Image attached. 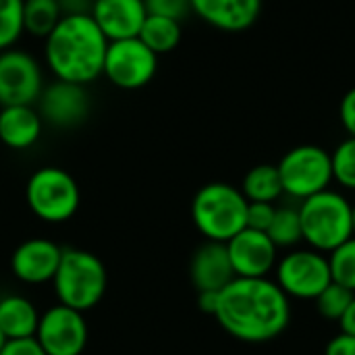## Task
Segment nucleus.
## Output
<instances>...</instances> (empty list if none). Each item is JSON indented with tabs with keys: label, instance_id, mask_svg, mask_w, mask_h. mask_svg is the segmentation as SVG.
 I'll use <instances>...</instances> for the list:
<instances>
[{
	"label": "nucleus",
	"instance_id": "obj_1",
	"mask_svg": "<svg viewBox=\"0 0 355 355\" xmlns=\"http://www.w3.org/2000/svg\"><path fill=\"white\" fill-rule=\"evenodd\" d=\"M216 322L243 343H268L291 322V304L283 289L266 279L235 277L218 293Z\"/></svg>",
	"mask_w": 355,
	"mask_h": 355
},
{
	"label": "nucleus",
	"instance_id": "obj_2",
	"mask_svg": "<svg viewBox=\"0 0 355 355\" xmlns=\"http://www.w3.org/2000/svg\"><path fill=\"white\" fill-rule=\"evenodd\" d=\"M106 48L92 15H64L44 40V60L54 79L87 87L102 75Z\"/></svg>",
	"mask_w": 355,
	"mask_h": 355
},
{
	"label": "nucleus",
	"instance_id": "obj_3",
	"mask_svg": "<svg viewBox=\"0 0 355 355\" xmlns=\"http://www.w3.org/2000/svg\"><path fill=\"white\" fill-rule=\"evenodd\" d=\"M297 210L304 241L320 254H331L354 237V204L339 191L324 189L306 198Z\"/></svg>",
	"mask_w": 355,
	"mask_h": 355
},
{
	"label": "nucleus",
	"instance_id": "obj_4",
	"mask_svg": "<svg viewBox=\"0 0 355 355\" xmlns=\"http://www.w3.org/2000/svg\"><path fill=\"white\" fill-rule=\"evenodd\" d=\"M248 200L241 189L229 183H208L198 189L191 202V220L208 239L227 243L245 229Z\"/></svg>",
	"mask_w": 355,
	"mask_h": 355
},
{
	"label": "nucleus",
	"instance_id": "obj_5",
	"mask_svg": "<svg viewBox=\"0 0 355 355\" xmlns=\"http://www.w3.org/2000/svg\"><path fill=\"white\" fill-rule=\"evenodd\" d=\"M58 304L77 312L96 308L108 285L104 262L85 250H62L58 270L52 279Z\"/></svg>",
	"mask_w": 355,
	"mask_h": 355
},
{
	"label": "nucleus",
	"instance_id": "obj_6",
	"mask_svg": "<svg viewBox=\"0 0 355 355\" xmlns=\"http://www.w3.org/2000/svg\"><path fill=\"white\" fill-rule=\"evenodd\" d=\"M25 202L40 220L64 223L79 210L81 191L73 175L64 168L42 166L27 179Z\"/></svg>",
	"mask_w": 355,
	"mask_h": 355
},
{
	"label": "nucleus",
	"instance_id": "obj_7",
	"mask_svg": "<svg viewBox=\"0 0 355 355\" xmlns=\"http://www.w3.org/2000/svg\"><path fill=\"white\" fill-rule=\"evenodd\" d=\"M283 193L306 200L312 198L333 183V166H331V152L320 146L304 144L291 148L281 162L277 164Z\"/></svg>",
	"mask_w": 355,
	"mask_h": 355
},
{
	"label": "nucleus",
	"instance_id": "obj_8",
	"mask_svg": "<svg viewBox=\"0 0 355 355\" xmlns=\"http://www.w3.org/2000/svg\"><path fill=\"white\" fill-rule=\"evenodd\" d=\"M277 285L291 300H316L331 283L329 256L316 250H293L275 266Z\"/></svg>",
	"mask_w": 355,
	"mask_h": 355
},
{
	"label": "nucleus",
	"instance_id": "obj_9",
	"mask_svg": "<svg viewBox=\"0 0 355 355\" xmlns=\"http://www.w3.org/2000/svg\"><path fill=\"white\" fill-rule=\"evenodd\" d=\"M158 71V54H154L139 37L108 42L102 75L119 89H141Z\"/></svg>",
	"mask_w": 355,
	"mask_h": 355
},
{
	"label": "nucleus",
	"instance_id": "obj_10",
	"mask_svg": "<svg viewBox=\"0 0 355 355\" xmlns=\"http://www.w3.org/2000/svg\"><path fill=\"white\" fill-rule=\"evenodd\" d=\"M42 89L44 73L33 54L15 46L0 52V108L35 106Z\"/></svg>",
	"mask_w": 355,
	"mask_h": 355
},
{
	"label": "nucleus",
	"instance_id": "obj_11",
	"mask_svg": "<svg viewBox=\"0 0 355 355\" xmlns=\"http://www.w3.org/2000/svg\"><path fill=\"white\" fill-rule=\"evenodd\" d=\"M87 337L89 333L83 312L58 304L40 314L35 341L46 355H83Z\"/></svg>",
	"mask_w": 355,
	"mask_h": 355
},
{
	"label": "nucleus",
	"instance_id": "obj_12",
	"mask_svg": "<svg viewBox=\"0 0 355 355\" xmlns=\"http://www.w3.org/2000/svg\"><path fill=\"white\" fill-rule=\"evenodd\" d=\"M35 104L42 121L56 129H73L89 114V94L85 85L58 79L44 85Z\"/></svg>",
	"mask_w": 355,
	"mask_h": 355
},
{
	"label": "nucleus",
	"instance_id": "obj_13",
	"mask_svg": "<svg viewBox=\"0 0 355 355\" xmlns=\"http://www.w3.org/2000/svg\"><path fill=\"white\" fill-rule=\"evenodd\" d=\"M225 245L233 272L241 279H266L279 262V248L262 231L245 227Z\"/></svg>",
	"mask_w": 355,
	"mask_h": 355
},
{
	"label": "nucleus",
	"instance_id": "obj_14",
	"mask_svg": "<svg viewBox=\"0 0 355 355\" xmlns=\"http://www.w3.org/2000/svg\"><path fill=\"white\" fill-rule=\"evenodd\" d=\"M62 250L44 237H33L17 245L10 256V272L27 285L50 283L58 270Z\"/></svg>",
	"mask_w": 355,
	"mask_h": 355
},
{
	"label": "nucleus",
	"instance_id": "obj_15",
	"mask_svg": "<svg viewBox=\"0 0 355 355\" xmlns=\"http://www.w3.org/2000/svg\"><path fill=\"white\" fill-rule=\"evenodd\" d=\"M92 19L108 42L137 37L148 17L144 0H94Z\"/></svg>",
	"mask_w": 355,
	"mask_h": 355
},
{
	"label": "nucleus",
	"instance_id": "obj_16",
	"mask_svg": "<svg viewBox=\"0 0 355 355\" xmlns=\"http://www.w3.org/2000/svg\"><path fill=\"white\" fill-rule=\"evenodd\" d=\"M191 12L218 31L239 33L250 29L260 12L262 0H189Z\"/></svg>",
	"mask_w": 355,
	"mask_h": 355
},
{
	"label": "nucleus",
	"instance_id": "obj_17",
	"mask_svg": "<svg viewBox=\"0 0 355 355\" xmlns=\"http://www.w3.org/2000/svg\"><path fill=\"white\" fill-rule=\"evenodd\" d=\"M189 277L198 291L225 289L235 279L227 245L218 241H206L204 245H200L191 258Z\"/></svg>",
	"mask_w": 355,
	"mask_h": 355
},
{
	"label": "nucleus",
	"instance_id": "obj_18",
	"mask_svg": "<svg viewBox=\"0 0 355 355\" xmlns=\"http://www.w3.org/2000/svg\"><path fill=\"white\" fill-rule=\"evenodd\" d=\"M44 121L35 106L0 108V141L10 150H27L37 144Z\"/></svg>",
	"mask_w": 355,
	"mask_h": 355
},
{
	"label": "nucleus",
	"instance_id": "obj_19",
	"mask_svg": "<svg viewBox=\"0 0 355 355\" xmlns=\"http://www.w3.org/2000/svg\"><path fill=\"white\" fill-rule=\"evenodd\" d=\"M40 324L37 308L23 295H6L0 300V331L8 339L35 337Z\"/></svg>",
	"mask_w": 355,
	"mask_h": 355
},
{
	"label": "nucleus",
	"instance_id": "obj_20",
	"mask_svg": "<svg viewBox=\"0 0 355 355\" xmlns=\"http://www.w3.org/2000/svg\"><path fill=\"white\" fill-rule=\"evenodd\" d=\"M241 193L248 202L275 204L283 196V183L277 164H258L248 171L241 183Z\"/></svg>",
	"mask_w": 355,
	"mask_h": 355
},
{
	"label": "nucleus",
	"instance_id": "obj_21",
	"mask_svg": "<svg viewBox=\"0 0 355 355\" xmlns=\"http://www.w3.org/2000/svg\"><path fill=\"white\" fill-rule=\"evenodd\" d=\"M154 54H168L173 52L183 37V29H181V21L175 19H166V17H156V15H148L139 35H137Z\"/></svg>",
	"mask_w": 355,
	"mask_h": 355
},
{
	"label": "nucleus",
	"instance_id": "obj_22",
	"mask_svg": "<svg viewBox=\"0 0 355 355\" xmlns=\"http://www.w3.org/2000/svg\"><path fill=\"white\" fill-rule=\"evenodd\" d=\"M60 19L58 0H23V33L46 40Z\"/></svg>",
	"mask_w": 355,
	"mask_h": 355
},
{
	"label": "nucleus",
	"instance_id": "obj_23",
	"mask_svg": "<svg viewBox=\"0 0 355 355\" xmlns=\"http://www.w3.org/2000/svg\"><path fill=\"white\" fill-rule=\"evenodd\" d=\"M270 241L277 248H295L300 241H304L302 233V220H300V210L291 206L277 208L275 218L266 231Z\"/></svg>",
	"mask_w": 355,
	"mask_h": 355
},
{
	"label": "nucleus",
	"instance_id": "obj_24",
	"mask_svg": "<svg viewBox=\"0 0 355 355\" xmlns=\"http://www.w3.org/2000/svg\"><path fill=\"white\" fill-rule=\"evenodd\" d=\"M23 35V0H0V52Z\"/></svg>",
	"mask_w": 355,
	"mask_h": 355
},
{
	"label": "nucleus",
	"instance_id": "obj_25",
	"mask_svg": "<svg viewBox=\"0 0 355 355\" xmlns=\"http://www.w3.org/2000/svg\"><path fill=\"white\" fill-rule=\"evenodd\" d=\"M355 297L354 291H349L347 287L339 285V283H331L314 302H316V310L322 318L339 322L341 316L345 314V310L349 308L352 300Z\"/></svg>",
	"mask_w": 355,
	"mask_h": 355
},
{
	"label": "nucleus",
	"instance_id": "obj_26",
	"mask_svg": "<svg viewBox=\"0 0 355 355\" xmlns=\"http://www.w3.org/2000/svg\"><path fill=\"white\" fill-rule=\"evenodd\" d=\"M333 281L355 293V237L329 254Z\"/></svg>",
	"mask_w": 355,
	"mask_h": 355
},
{
	"label": "nucleus",
	"instance_id": "obj_27",
	"mask_svg": "<svg viewBox=\"0 0 355 355\" xmlns=\"http://www.w3.org/2000/svg\"><path fill=\"white\" fill-rule=\"evenodd\" d=\"M333 181L345 189H355V137L343 139L331 152Z\"/></svg>",
	"mask_w": 355,
	"mask_h": 355
},
{
	"label": "nucleus",
	"instance_id": "obj_28",
	"mask_svg": "<svg viewBox=\"0 0 355 355\" xmlns=\"http://www.w3.org/2000/svg\"><path fill=\"white\" fill-rule=\"evenodd\" d=\"M148 15L156 17H166L175 21H183L191 12V2L189 0H144Z\"/></svg>",
	"mask_w": 355,
	"mask_h": 355
},
{
	"label": "nucleus",
	"instance_id": "obj_29",
	"mask_svg": "<svg viewBox=\"0 0 355 355\" xmlns=\"http://www.w3.org/2000/svg\"><path fill=\"white\" fill-rule=\"evenodd\" d=\"M275 204H266V202H248V214H245V227L254 229V231H262L266 233L272 218H275Z\"/></svg>",
	"mask_w": 355,
	"mask_h": 355
},
{
	"label": "nucleus",
	"instance_id": "obj_30",
	"mask_svg": "<svg viewBox=\"0 0 355 355\" xmlns=\"http://www.w3.org/2000/svg\"><path fill=\"white\" fill-rule=\"evenodd\" d=\"M0 355H46V352L40 347L35 337H29V339H8Z\"/></svg>",
	"mask_w": 355,
	"mask_h": 355
},
{
	"label": "nucleus",
	"instance_id": "obj_31",
	"mask_svg": "<svg viewBox=\"0 0 355 355\" xmlns=\"http://www.w3.org/2000/svg\"><path fill=\"white\" fill-rule=\"evenodd\" d=\"M339 119L349 137H355V87H352L339 104Z\"/></svg>",
	"mask_w": 355,
	"mask_h": 355
},
{
	"label": "nucleus",
	"instance_id": "obj_32",
	"mask_svg": "<svg viewBox=\"0 0 355 355\" xmlns=\"http://www.w3.org/2000/svg\"><path fill=\"white\" fill-rule=\"evenodd\" d=\"M324 355H355V337L343 335V333L335 335L327 343Z\"/></svg>",
	"mask_w": 355,
	"mask_h": 355
},
{
	"label": "nucleus",
	"instance_id": "obj_33",
	"mask_svg": "<svg viewBox=\"0 0 355 355\" xmlns=\"http://www.w3.org/2000/svg\"><path fill=\"white\" fill-rule=\"evenodd\" d=\"M62 17L64 15H89L94 0H58Z\"/></svg>",
	"mask_w": 355,
	"mask_h": 355
},
{
	"label": "nucleus",
	"instance_id": "obj_34",
	"mask_svg": "<svg viewBox=\"0 0 355 355\" xmlns=\"http://www.w3.org/2000/svg\"><path fill=\"white\" fill-rule=\"evenodd\" d=\"M218 293L220 291H198V308L204 314L214 316L216 308H218Z\"/></svg>",
	"mask_w": 355,
	"mask_h": 355
},
{
	"label": "nucleus",
	"instance_id": "obj_35",
	"mask_svg": "<svg viewBox=\"0 0 355 355\" xmlns=\"http://www.w3.org/2000/svg\"><path fill=\"white\" fill-rule=\"evenodd\" d=\"M339 327H341V333H343V335L355 337V297L352 300L349 308L345 310V314L341 316V320H339Z\"/></svg>",
	"mask_w": 355,
	"mask_h": 355
},
{
	"label": "nucleus",
	"instance_id": "obj_36",
	"mask_svg": "<svg viewBox=\"0 0 355 355\" xmlns=\"http://www.w3.org/2000/svg\"><path fill=\"white\" fill-rule=\"evenodd\" d=\"M4 343H6V337H4L2 331H0V352H2V347H4Z\"/></svg>",
	"mask_w": 355,
	"mask_h": 355
},
{
	"label": "nucleus",
	"instance_id": "obj_37",
	"mask_svg": "<svg viewBox=\"0 0 355 355\" xmlns=\"http://www.w3.org/2000/svg\"><path fill=\"white\" fill-rule=\"evenodd\" d=\"M354 237H355V204H354Z\"/></svg>",
	"mask_w": 355,
	"mask_h": 355
}]
</instances>
